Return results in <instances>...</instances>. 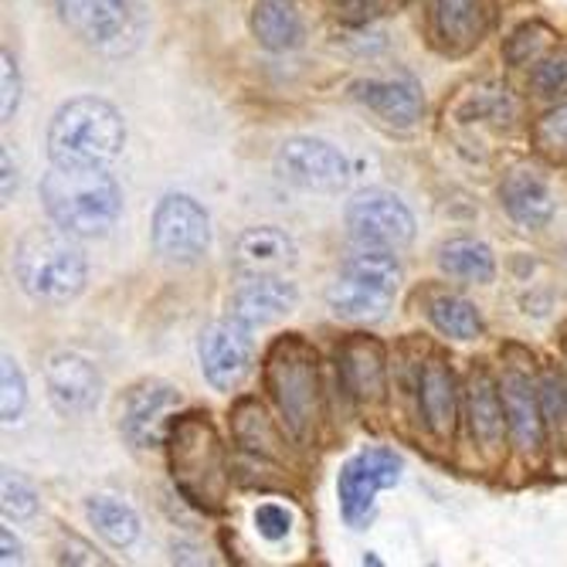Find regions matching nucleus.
<instances>
[{
	"instance_id": "nucleus-1",
	"label": "nucleus",
	"mask_w": 567,
	"mask_h": 567,
	"mask_svg": "<svg viewBox=\"0 0 567 567\" xmlns=\"http://www.w3.org/2000/svg\"><path fill=\"white\" fill-rule=\"evenodd\" d=\"M38 194L48 222L76 238L110 235L123 215V191L105 167L52 163L42 177Z\"/></svg>"
},
{
	"instance_id": "nucleus-2",
	"label": "nucleus",
	"mask_w": 567,
	"mask_h": 567,
	"mask_svg": "<svg viewBox=\"0 0 567 567\" xmlns=\"http://www.w3.org/2000/svg\"><path fill=\"white\" fill-rule=\"evenodd\" d=\"M45 147L58 167H110L126 147V120L113 102L76 95L55 110Z\"/></svg>"
},
{
	"instance_id": "nucleus-3",
	"label": "nucleus",
	"mask_w": 567,
	"mask_h": 567,
	"mask_svg": "<svg viewBox=\"0 0 567 567\" xmlns=\"http://www.w3.org/2000/svg\"><path fill=\"white\" fill-rule=\"evenodd\" d=\"M14 279L34 303H72L89 279V262L76 235L52 228H31L14 245Z\"/></svg>"
},
{
	"instance_id": "nucleus-4",
	"label": "nucleus",
	"mask_w": 567,
	"mask_h": 567,
	"mask_svg": "<svg viewBox=\"0 0 567 567\" xmlns=\"http://www.w3.org/2000/svg\"><path fill=\"white\" fill-rule=\"evenodd\" d=\"M265 387L296 442H306L320 415V367L316 350L299 337H279L265 358Z\"/></svg>"
},
{
	"instance_id": "nucleus-5",
	"label": "nucleus",
	"mask_w": 567,
	"mask_h": 567,
	"mask_svg": "<svg viewBox=\"0 0 567 567\" xmlns=\"http://www.w3.org/2000/svg\"><path fill=\"white\" fill-rule=\"evenodd\" d=\"M170 469L173 483L201 510H218L225 500V452L207 415H181L170 424Z\"/></svg>"
},
{
	"instance_id": "nucleus-6",
	"label": "nucleus",
	"mask_w": 567,
	"mask_h": 567,
	"mask_svg": "<svg viewBox=\"0 0 567 567\" xmlns=\"http://www.w3.org/2000/svg\"><path fill=\"white\" fill-rule=\"evenodd\" d=\"M154 252L170 265H194L207 256L211 248V215L207 207L184 194L170 191L157 201L154 222H150Z\"/></svg>"
},
{
	"instance_id": "nucleus-7",
	"label": "nucleus",
	"mask_w": 567,
	"mask_h": 567,
	"mask_svg": "<svg viewBox=\"0 0 567 567\" xmlns=\"http://www.w3.org/2000/svg\"><path fill=\"white\" fill-rule=\"evenodd\" d=\"M405 476L401 455L392 449H364L340 466L337 476V496H340V513L347 526L361 530L374 513V496L381 489L398 486Z\"/></svg>"
},
{
	"instance_id": "nucleus-8",
	"label": "nucleus",
	"mask_w": 567,
	"mask_h": 567,
	"mask_svg": "<svg viewBox=\"0 0 567 567\" xmlns=\"http://www.w3.org/2000/svg\"><path fill=\"white\" fill-rule=\"evenodd\" d=\"M275 173L286 184L313 194H337L350 181V160L320 136H293L275 150Z\"/></svg>"
},
{
	"instance_id": "nucleus-9",
	"label": "nucleus",
	"mask_w": 567,
	"mask_h": 567,
	"mask_svg": "<svg viewBox=\"0 0 567 567\" xmlns=\"http://www.w3.org/2000/svg\"><path fill=\"white\" fill-rule=\"evenodd\" d=\"M347 235L358 245L374 248H405L415 238V215L411 207L384 188H371L353 194L343 207Z\"/></svg>"
},
{
	"instance_id": "nucleus-10",
	"label": "nucleus",
	"mask_w": 567,
	"mask_h": 567,
	"mask_svg": "<svg viewBox=\"0 0 567 567\" xmlns=\"http://www.w3.org/2000/svg\"><path fill=\"white\" fill-rule=\"evenodd\" d=\"M197 361L204 381L215 387V392H235V387L248 377L256 364V340L252 330L228 320H215L201 330L197 340Z\"/></svg>"
},
{
	"instance_id": "nucleus-11",
	"label": "nucleus",
	"mask_w": 567,
	"mask_h": 567,
	"mask_svg": "<svg viewBox=\"0 0 567 567\" xmlns=\"http://www.w3.org/2000/svg\"><path fill=\"white\" fill-rule=\"evenodd\" d=\"M181 405V392L160 377H147L133 384L120 401V432L136 449L147 452L163 445L167 435V415Z\"/></svg>"
},
{
	"instance_id": "nucleus-12",
	"label": "nucleus",
	"mask_w": 567,
	"mask_h": 567,
	"mask_svg": "<svg viewBox=\"0 0 567 567\" xmlns=\"http://www.w3.org/2000/svg\"><path fill=\"white\" fill-rule=\"evenodd\" d=\"M45 387L52 408L65 418H82L95 411L102 401V374L82 353H52L45 364Z\"/></svg>"
},
{
	"instance_id": "nucleus-13",
	"label": "nucleus",
	"mask_w": 567,
	"mask_h": 567,
	"mask_svg": "<svg viewBox=\"0 0 567 567\" xmlns=\"http://www.w3.org/2000/svg\"><path fill=\"white\" fill-rule=\"evenodd\" d=\"M296 306H299V290L286 275H248L228 296V316L248 330L279 324Z\"/></svg>"
},
{
	"instance_id": "nucleus-14",
	"label": "nucleus",
	"mask_w": 567,
	"mask_h": 567,
	"mask_svg": "<svg viewBox=\"0 0 567 567\" xmlns=\"http://www.w3.org/2000/svg\"><path fill=\"white\" fill-rule=\"evenodd\" d=\"M299 252L290 231L275 225L245 228L231 241V265L241 275H286L296 265Z\"/></svg>"
},
{
	"instance_id": "nucleus-15",
	"label": "nucleus",
	"mask_w": 567,
	"mask_h": 567,
	"mask_svg": "<svg viewBox=\"0 0 567 567\" xmlns=\"http://www.w3.org/2000/svg\"><path fill=\"white\" fill-rule=\"evenodd\" d=\"M429 24L435 45L458 58L483 45L489 18L483 0H429Z\"/></svg>"
},
{
	"instance_id": "nucleus-16",
	"label": "nucleus",
	"mask_w": 567,
	"mask_h": 567,
	"mask_svg": "<svg viewBox=\"0 0 567 567\" xmlns=\"http://www.w3.org/2000/svg\"><path fill=\"white\" fill-rule=\"evenodd\" d=\"M337 367L347 384L350 398L361 405H377L384 401L387 392V358L384 347L374 337H347L343 347L337 350Z\"/></svg>"
},
{
	"instance_id": "nucleus-17",
	"label": "nucleus",
	"mask_w": 567,
	"mask_h": 567,
	"mask_svg": "<svg viewBox=\"0 0 567 567\" xmlns=\"http://www.w3.org/2000/svg\"><path fill=\"white\" fill-rule=\"evenodd\" d=\"M350 95L395 129H411L424 113V95L415 79H361Z\"/></svg>"
},
{
	"instance_id": "nucleus-18",
	"label": "nucleus",
	"mask_w": 567,
	"mask_h": 567,
	"mask_svg": "<svg viewBox=\"0 0 567 567\" xmlns=\"http://www.w3.org/2000/svg\"><path fill=\"white\" fill-rule=\"evenodd\" d=\"M418 411L424 429H429L439 442H449L455 435L458 421V387L455 374L445 361H429L418 374Z\"/></svg>"
},
{
	"instance_id": "nucleus-19",
	"label": "nucleus",
	"mask_w": 567,
	"mask_h": 567,
	"mask_svg": "<svg viewBox=\"0 0 567 567\" xmlns=\"http://www.w3.org/2000/svg\"><path fill=\"white\" fill-rule=\"evenodd\" d=\"M61 24L86 45L116 42L129 21V0H55Z\"/></svg>"
},
{
	"instance_id": "nucleus-20",
	"label": "nucleus",
	"mask_w": 567,
	"mask_h": 567,
	"mask_svg": "<svg viewBox=\"0 0 567 567\" xmlns=\"http://www.w3.org/2000/svg\"><path fill=\"white\" fill-rule=\"evenodd\" d=\"M500 204L510 215V222L526 231H537L554 218V194H551L547 181L526 167H517L503 177Z\"/></svg>"
},
{
	"instance_id": "nucleus-21",
	"label": "nucleus",
	"mask_w": 567,
	"mask_h": 567,
	"mask_svg": "<svg viewBox=\"0 0 567 567\" xmlns=\"http://www.w3.org/2000/svg\"><path fill=\"white\" fill-rule=\"evenodd\" d=\"M500 392H503V405H507V424H510V435L513 442L530 452V449H541L544 442V405H541V392L534 387L526 374L510 371L500 381Z\"/></svg>"
},
{
	"instance_id": "nucleus-22",
	"label": "nucleus",
	"mask_w": 567,
	"mask_h": 567,
	"mask_svg": "<svg viewBox=\"0 0 567 567\" xmlns=\"http://www.w3.org/2000/svg\"><path fill=\"white\" fill-rule=\"evenodd\" d=\"M466 408H469V429L473 439L483 449H496L503 442L507 424V405H503V392L500 384L489 377V371L476 367L466 381Z\"/></svg>"
},
{
	"instance_id": "nucleus-23",
	"label": "nucleus",
	"mask_w": 567,
	"mask_h": 567,
	"mask_svg": "<svg viewBox=\"0 0 567 567\" xmlns=\"http://www.w3.org/2000/svg\"><path fill=\"white\" fill-rule=\"evenodd\" d=\"M395 293H384L364 279L353 275H337L327 290V306L333 309V316L350 324H381L387 313H392Z\"/></svg>"
},
{
	"instance_id": "nucleus-24",
	"label": "nucleus",
	"mask_w": 567,
	"mask_h": 567,
	"mask_svg": "<svg viewBox=\"0 0 567 567\" xmlns=\"http://www.w3.org/2000/svg\"><path fill=\"white\" fill-rule=\"evenodd\" d=\"M248 27H252L256 42L275 55L296 52L306 42V24L293 8V0H256Z\"/></svg>"
},
{
	"instance_id": "nucleus-25",
	"label": "nucleus",
	"mask_w": 567,
	"mask_h": 567,
	"mask_svg": "<svg viewBox=\"0 0 567 567\" xmlns=\"http://www.w3.org/2000/svg\"><path fill=\"white\" fill-rule=\"evenodd\" d=\"M435 262L449 279H458V282H476V286H486V282L496 279V256H492V248L479 238L442 241Z\"/></svg>"
},
{
	"instance_id": "nucleus-26",
	"label": "nucleus",
	"mask_w": 567,
	"mask_h": 567,
	"mask_svg": "<svg viewBox=\"0 0 567 567\" xmlns=\"http://www.w3.org/2000/svg\"><path fill=\"white\" fill-rule=\"evenodd\" d=\"M86 520L95 534L116 547V551H126L136 544L139 537V517L129 503H123L120 496H110V492H95L86 500Z\"/></svg>"
},
{
	"instance_id": "nucleus-27",
	"label": "nucleus",
	"mask_w": 567,
	"mask_h": 567,
	"mask_svg": "<svg viewBox=\"0 0 567 567\" xmlns=\"http://www.w3.org/2000/svg\"><path fill=\"white\" fill-rule=\"evenodd\" d=\"M343 275H353V279H364L371 286L384 290V293H395L401 290V262L395 256V248H374V245H361L358 252H350L340 265Z\"/></svg>"
},
{
	"instance_id": "nucleus-28",
	"label": "nucleus",
	"mask_w": 567,
	"mask_h": 567,
	"mask_svg": "<svg viewBox=\"0 0 567 567\" xmlns=\"http://www.w3.org/2000/svg\"><path fill=\"white\" fill-rule=\"evenodd\" d=\"M429 320L432 327L442 333V337H452V340H479L486 324H483V313L476 309V303H469L466 296H435L429 303Z\"/></svg>"
},
{
	"instance_id": "nucleus-29",
	"label": "nucleus",
	"mask_w": 567,
	"mask_h": 567,
	"mask_svg": "<svg viewBox=\"0 0 567 567\" xmlns=\"http://www.w3.org/2000/svg\"><path fill=\"white\" fill-rule=\"evenodd\" d=\"M551 45H554V31H551L544 21H526V24H520V27L510 34V38H507L503 58H507V65H513V68L537 65V61L551 52Z\"/></svg>"
},
{
	"instance_id": "nucleus-30",
	"label": "nucleus",
	"mask_w": 567,
	"mask_h": 567,
	"mask_svg": "<svg viewBox=\"0 0 567 567\" xmlns=\"http://www.w3.org/2000/svg\"><path fill=\"white\" fill-rule=\"evenodd\" d=\"M235 435L245 449H252L259 455H272V445H279V435L272 432V424L262 411L259 401L245 398L238 408H235Z\"/></svg>"
},
{
	"instance_id": "nucleus-31",
	"label": "nucleus",
	"mask_w": 567,
	"mask_h": 567,
	"mask_svg": "<svg viewBox=\"0 0 567 567\" xmlns=\"http://www.w3.org/2000/svg\"><path fill=\"white\" fill-rule=\"evenodd\" d=\"M534 150L547 163L567 167V105H557L534 123Z\"/></svg>"
},
{
	"instance_id": "nucleus-32",
	"label": "nucleus",
	"mask_w": 567,
	"mask_h": 567,
	"mask_svg": "<svg viewBox=\"0 0 567 567\" xmlns=\"http://www.w3.org/2000/svg\"><path fill=\"white\" fill-rule=\"evenodd\" d=\"M463 120H492L496 126H507L513 116H517V102L510 99L507 89H479L466 99L463 113H458Z\"/></svg>"
},
{
	"instance_id": "nucleus-33",
	"label": "nucleus",
	"mask_w": 567,
	"mask_h": 567,
	"mask_svg": "<svg viewBox=\"0 0 567 567\" xmlns=\"http://www.w3.org/2000/svg\"><path fill=\"white\" fill-rule=\"evenodd\" d=\"M27 408V381H24V371L21 364L4 353V367H0V415H4V424H14L21 421Z\"/></svg>"
},
{
	"instance_id": "nucleus-34",
	"label": "nucleus",
	"mask_w": 567,
	"mask_h": 567,
	"mask_svg": "<svg viewBox=\"0 0 567 567\" xmlns=\"http://www.w3.org/2000/svg\"><path fill=\"white\" fill-rule=\"evenodd\" d=\"M0 507H4L8 520H31L38 513V492H34V486L21 473L8 469L4 483H0Z\"/></svg>"
},
{
	"instance_id": "nucleus-35",
	"label": "nucleus",
	"mask_w": 567,
	"mask_h": 567,
	"mask_svg": "<svg viewBox=\"0 0 567 567\" xmlns=\"http://www.w3.org/2000/svg\"><path fill=\"white\" fill-rule=\"evenodd\" d=\"M530 89L541 99H557L567 92V52H547L530 68Z\"/></svg>"
},
{
	"instance_id": "nucleus-36",
	"label": "nucleus",
	"mask_w": 567,
	"mask_h": 567,
	"mask_svg": "<svg viewBox=\"0 0 567 567\" xmlns=\"http://www.w3.org/2000/svg\"><path fill=\"white\" fill-rule=\"evenodd\" d=\"M0 89H4L0 92V116H4V123H11L21 105V72L8 48L0 52Z\"/></svg>"
},
{
	"instance_id": "nucleus-37",
	"label": "nucleus",
	"mask_w": 567,
	"mask_h": 567,
	"mask_svg": "<svg viewBox=\"0 0 567 567\" xmlns=\"http://www.w3.org/2000/svg\"><path fill=\"white\" fill-rule=\"evenodd\" d=\"M252 520H256V530L265 537V541H286L290 537V530H293V513L286 510V507H279V503H262L256 513H252Z\"/></svg>"
},
{
	"instance_id": "nucleus-38",
	"label": "nucleus",
	"mask_w": 567,
	"mask_h": 567,
	"mask_svg": "<svg viewBox=\"0 0 567 567\" xmlns=\"http://www.w3.org/2000/svg\"><path fill=\"white\" fill-rule=\"evenodd\" d=\"M395 0H333V11L347 24H367L381 14H387Z\"/></svg>"
},
{
	"instance_id": "nucleus-39",
	"label": "nucleus",
	"mask_w": 567,
	"mask_h": 567,
	"mask_svg": "<svg viewBox=\"0 0 567 567\" xmlns=\"http://www.w3.org/2000/svg\"><path fill=\"white\" fill-rule=\"evenodd\" d=\"M541 405H544V418L554 424H567V387L557 377H544L541 384Z\"/></svg>"
},
{
	"instance_id": "nucleus-40",
	"label": "nucleus",
	"mask_w": 567,
	"mask_h": 567,
	"mask_svg": "<svg viewBox=\"0 0 567 567\" xmlns=\"http://www.w3.org/2000/svg\"><path fill=\"white\" fill-rule=\"evenodd\" d=\"M61 564H110L105 557H99V551H92L89 544H82V541H68L65 544V551H61V557H58Z\"/></svg>"
},
{
	"instance_id": "nucleus-41",
	"label": "nucleus",
	"mask_w": 567,
	"mask_h": 567,
	"mask_svg": "<svg viewBox=\"0 0 567 567\" xmlns=\"http://www.w3.org/2000/svg\"><path fill=\"white\" fill-rule=\"evenodd\" d=\"M0 544H4V557H0V560H4V567H11V564H21V560H24L21 541L14 537V530H11V526L0 530Z\"/></svg>"
},
{
	"instance_id": "nucleus-42",
	"label": "nucleus",
	"mask_w": 567,
	"mask_h": 567,
	"mask_svg": "<svg viewBox=\"0 0 567 567\" xmlns=\"http://www.w3.org/2000/svg\"><path fill=\"white\" fill-rule=\"evenodd\" d=\"M0 167H4V201H11L14 197V188H18V170H14L11 150L0 154Z\"/></svg>"
},
{
	"instance_id": "nucleus-43",
	"label": "nucleus",
	"mask_w": 567,
	"mask_h": 567,
	"mask_svg": "<svg viewBox=\"0 0 567 567\" xmlns=\"http://www.w3.org/2000/svg\"><path fill=\"white\" fill-rule=\"evenodd\" d=\"M564 353H567V343H564Z\"/></svg>"
}]
</instances>
